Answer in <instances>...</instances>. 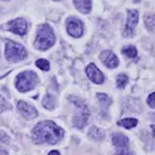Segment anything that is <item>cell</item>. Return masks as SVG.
I'll return each mask as SVG.
<instances>
[{"instance_id": "1", "label": "cell", "mask_w": 155, "mask_h": 155, "mask_svg": "<svg viewBox=\"0 0 155 155\" xmlns=\"http://www.w3.org/2000/svg\"><path fill=\"white\" fill-rule=\"evenodd\" d=\"M63 136H64L63 128L57 126L51 120H45L39 122L33 128V132H31V138L36 144L47 143L53 145V144H57L59 140H62Z\"/></svg>"}, {"instance_id": "2", "label": "cell", "mask_w": 155, "mask_h": 155, "mask_svg": "<svg viewBox=\"0 0 155 155\" xmlns=\"http://www.w3.org/2000/svg\"><path fill=\"white\" fill-rule=\"evenodd\" d=\"M56 42V36L53 29L48 24H40L36 30V38L34 41V46L40 51H46L52 47Z\"/></svg>"}, {"instance_id": "3", "label": "cell", "mask_w": 155, "mask_h": 155, "mask_svg": "<svg viewBox=\"0 0 155 155\" xmlns=\"http://www.w3.org/2000/svg\"><path fill=\"white\" fill-rule=\"evenodd\" d=\"M69 99L79 109V113L75 114L74 117H73V125H74V127L81 130V128H84V126H86V124L90 120V110H88V107L86 105V103L84 101L76 98L75 96H70Z\"/></svg>"}, {"instance_id": "4", "label": "cell", "mask_w": 155, "mask_h": 155, "mask_svg": "<svg viewBox=\"0 0 155 155\" xmlns=\"http://www.w3.org/2000/svg\"><path fill=\"white\" fill-rule=\"evenodd\" d=\"M38 75L31 70L22 71L16 78V88L19 92H27L33 90L38 84Z\"/></svg>"}, {"instance_id": "5", "label": "cell", "mask_w": 155, "mask_h": 155, "mask_svg": "<svg viewBox=\"0 0 155 155\" xmlns=\"http://www.w3.org/2000/svg\"><path fill=\"white\" fill-rule=\"evenodd\" d=\"M5 57L8 62L16 63L19 61H23L27 57V50L23 45H19L15 41H6L5 45Z\"/></svg>"}, {"instance_id": "6", "label": "cell", "mask_w": 155, "mask_h": 155, "mask_svg": "<svg viewBox=\"0 0 155 155\" xmlns=\"http://www.w3.org/2000/svg\"><path fill=\"white\" fill-rule=\"evenodd\" d=\"M138 17H139V13L137 10L127 11V19H126V23H125V27L122 30V35L125 38H130L134 34V29L138 23Z\"/></svg>"}, {"instance_id": "7", "label": "cell", "mask_w": 155, "mask_h": 155, "mask_svg": "<svg viewBox=\"0 0 155 155\" xmlns=\"http://www.w3.org/2000/svg\"><path fill=\"white\" fill-rule=\"evenodd\" d=\"M6 30H10L17 35H24L28 30V22L24 18H16L4 25Z\"/></svg>"}, {"instance_id": "8", "label": "cell", "mask_w": 155, "mask_h": 155, "mask_svg": "<svg viewBox=\"0 0 155 155\" xmlns=\"http://www.w3.org/2000/svg\"><path fill=\"white\" fill-rule=\"evenodd\" d=\"M67 31L73 38H80L84 33V23L76 17H69L67 19Z\"/></svg>"}, {"instance_id": "9", "label": "cell", "mask_w": 155, "mask_h": 155, "mask_svg": "<svg viewBox=\"0 0 155 155\" xmlns=\"http://www.w3.org/2000/svg\"><path fill=\"white\" fill-rule=\"evenodd\" d=\"M86 75H87V78H88L93 84L101 85V84L104 82V75H103V73H102L93 63H90V64L86 67Z\"/></svg>"}, {"instance_id": "10", "label": "cell", "mask_w": 155, "mask_h": 155, "mask_svg": "<svg viewBox=\"0 0 155 155\" xmlns=\"http://www.w3.org/2000/svg\"><path fill=\"white\" fill-rule=\"evenodd\" d=\"M99 59H101V62H102L105 67H108V68H110V69L116 68L117 64H119L117 57H116L111 51H109V50L102 51L101 54H99Z\"/></svg>"}, {"instance_id": "11", "label": "cell", "mask_w": 155, "mask_h": 155, "mask_svg": "<svg viewBox=\"0 0 155 155\" xmlns=\"http://www.w3.org/2000/svg\"><path fill=\"white\" fill-rule=\"evenodd\" d=\"M17 109H18V111H19L25 119H34V117L38 116L36 109H35L33 105H30V104H28V103H25V102H23V101L17 102Z\"/></svg>"}, {"instance_id": "12", "label": "cell", "mask_w": 155, "mask_h": 155, "mask_svg": "<svg viewBox=\"0 0 155 155\" xmlns=\"http://www.w3.org/2000/svg\"><path fill=\"white\" fill-rule=\"evenodd\" d=\"M128 138L122 134L121 132H116L113 134V144L115 145V148L120 149H127L128 148Z\"/></svg>"}, {"instance_id": "13", "label": "cell", "mask_w": 155, "mask_h": 155, "mask_svg": "<svg viewBox=\"0 0 155 155\" xmlns=\"http://www.w3.org/2000/svg\"><path fill=\"white\" fill-rule=\"evenodd\" d=\"M74 6L76 7V10L81 13H88L92 8V1L91 0H73Z\"/></svg>"}, {"instance_id": "14", "label": "cell", "mask_w": 155, "mask_h": 155, "mask_svg": "<svg viewBox=\"0 0 155 155\" xmlns=\"http://www.w3.org/2000/svg\"><path fill=\"white\" fill-rule=\"evenodd\" d=\"M88 136L90 138H92L93 140H97V142H101L103 138H104V132L99 128V127H96L93 126L90 131H88Z\"/></svg>"}, {"instance_id": "15", "label": "cell", "mask_w": 155, "mask_h": 155, "mask_svg": "<svg viewBox=\"0 0 155 155\" xmlns=\"http://www.w3.org/2000/svg\"><path fill=\"white\" fill-rule=\"evenodd\" d=\"M137 124H138V120L134 119V117H126V119H121V120L117 121V125L119 126H122V127H125L127 130L134 127Z\"/></svg>"}, {"instance_id": "16", "label": "cell", "mask_w": 155, "mask_h": 155, "mask_svg": "<svg viewBox=\"0 0 155 155\" xmlns=\"http://www.w3.org/2000/svg\"><path fill=\"white\" fill-rule=\"evenodd\" d=\"M121 52L122 54H125L126 57L131 58V59H134L137 57V48L132 45H127V46H124L121 48Z\"/></svg>"}, {"instance_id": "17", "label": "cell", "mask_w": 155, "mask_h": 155, "mask_svg": "<svg viewBox=\"0 0 155 155\" xmlns=\"http://www.w3.org/2000/svg\"><path fill=\"white\" fill-rule=\"evenodd\" d=\"M42 105H44L46 109L53 110V109H54V105H56V99H54V97L51 96V94H46V96L44 97Z\"/></svg>"}, {"instance_id": "18", "label": "cell", "mask_w": 155, "mask_h": 155, "mask_svg": "<svg viewBox=\"0 0 155 155\" xmlns=\"http://www.w3.org/2000/svg\"><path fill=\"white\" fill-rule=\"evenodd\" d=\"M96 97H97V99L101 102V105H102L103 108H108V107L111 104V98H110L108 94H105V93H97Z\"/></svg>"}, {"instance_id": "19", "label": "cell", "mask_w": 155, "mask_h": 155, "mask_svg": "<svg viewBox=\"0 0 155 155\" xmlns=\"http://www.w3.org/2000/svg\"><path fill=\"white\" fill-rule=\"evenodd\" d=\"M144 23H145V27H147V29L149 31H154V27H155V17H154V15L145 16Z\"/></svg>"}, {"instance_id": "20", "label": "cell", "mask_w": 155, "mask_h": 155, "mask_svg": "<svg viewBox=\"0 0 155 155\" xmlns=\"http://www.w3.org/2000/svg\"><path fill=\"white\" fill-rule=\"evenodd\" d=\"M127 82H128V76L126 74H119L117 75V78H116V86L119 88H124Z\"/></svg>"}, {"instance_id": "21", "label": "cell", "mask_w": 155, "mask_h": 155, "mask_svg": "<svg viewBox=\"0 0 155 155\" xmlns=\"http://www.w3.org/2000/svg\"><path fill=\"white\" fill-rule=\"evenodd\" d=\"M35 65H36L38 68H40L41 70H44V71H47V70L50 69V62H48L47 59H44V58L38 59V61L35 62Z\"/></svg>"}, {"instance_id": "22", "label": "cell", "mask_w": 155, "mask_h": 155, "mask_svg": "<svg viewBox=\"0 0 155 155\" xmlns=\"http://www.w3.org/2000/svg\"><path fill=\"white\" fill-rule=\"evenodd\" d=\"M154 99H155V93L153 92V93L149 94V97H148V99H147V103H148V105H149L150 108H155V102H154Z\"/></svg>"}, {"instance_id": "23", "label": "cell", "mask_w": 155, "mask_h": 155, "mask_svg": "<svg viewBox=\"0 0 155 155\" xmlns=\"http://www.w3.org/2000/svg\"><path fill=\"white\" fill-rule=\"evenodd\" d=\"M6 109H11V105L4 99V101H1L0 102V113L1 111H4V110H6Z\"/></svg>"}, {"instance_id": "24", "label": "cell", "mask_w": 155, "mask_h": 155, "mask_svg": "<svg viewBox=\"0 0 155 155\" xmlns=\"http://www.w3.org/2000/svg\"><path fill=\"white\" fill-rule=\"evenodd\" d=\"M7 142H8V136L4 131H0V143H7Z\"/></svg>"}, {"instance_id": "25", "label": "cell", "mask_w": 155, "mask_h": 155, "mask_svg": "<svg viewBox=\"0 0 155 155\" xmlns=\"http://www.w3.org/2000/svg\"><path fill=\"white\" fill-rule=\"evenodd\" d=\"M116 155H133V153L130 151L128 148H127V149H120V150H117Z\"/></svg>"}, {"instance_id": "26", "label": "cell", "mask_w": 155, "mask_h": 155, "mask_svg": "<svg viewBox=\"0 0 155 155\" xmlns=\"http://www.w3.org/2000/svg\"><path fill=\"white\" fill-rule=\"evenodd\" d=\"M48 155H61V154H59V151H57V150H52V151L48 153Z\"/></svg>"}, {"instance_id": "27", "label": "cell", "mask_w": 155, "mask_h": 155, "mask_svg": "<svg viewBox=\"0 0 155 155\" xmlns=\"http://www.w3.org/2000/svg\"><path fill=\"white\" fill-rule=\"evenodd\" d=\"M0 155H8V153L6 150H0Z\"/></svg>"}, {"instance_id": "28", "label": "cell", "mask_w": 155, "mask_h": 155, "mask_svg": "<svg viewBox=\"0 0 155 155\" xmlns=\"http://www.w3.org/2000/svg\"><path fill=\"white\" fill-rule=\"evenodd\" d=\"M6 75H8V73H5V74H4V75H1V76H0V79H2V78H5V76H6Z\"/></svg>"}, {"instance_id": "29", "label": "cell", "mask_w": 155, "mask_h": 155, "mask_svg": "<svg viewBox=\"0 0 155 155\" xmlns=\"http://www.w3.org/2000/svg\"><path fill=\"white\" fill-rule=\"evenodd\" d=\"M56 1H57V0H56Z\"/></svg>"}]
</instances>
